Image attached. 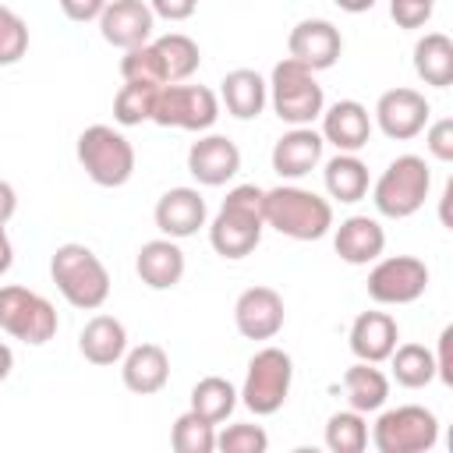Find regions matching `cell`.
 I'll return each instance as SVG.
<instances>
[{"mask_svg":"<svg viewBox=\"0 0 453 453\" xmlns=\"http://www.w3.org/2000/svg\"><path fill=\"white\" fill-rule=\"evenodd\" d=\"M262 188L255 184H237L226 191L219 212L209 223V244L219 258H244L258 248L262 230H265V216H262Z\"/></svg>","mask_w":453,"mask_h":453,"instance_id":"cell-1","label":"cell"},{"mask_svg":"<svg viewBox=\"0 0 453 453\" xmlns=\"http://www.w3.org/2000/svg\"><path fill=\"white\" fill-rule=\"evenodd\" d=\"M262 216L265 226L280 230L290 241H319L333 230V205L329 198L297 188V184H280L262 195Z\"/></svg>","mask_w":453,"mask_h":453,"instance_id":"cell-2","label":"cell"},{"mask_svg":"<svg viewBox=\"0 0 453 453\" xmlns=\"http://www.w3.org/2000/svg\"><path fill=\"white\" fill-rule=\"evenodd\" d=\"M50 280L57 283L64 301L81 311H96L110 297V273L103 258L78 241H67L50 255Z\"/></svg>","mask_w":453,"mask_h":453,"instance_id":"cell-3","label":"cell"},{"mask_svg":"<svg viewBox=\"0 0 453 453\" xmlns=\"http://www.w3.org/2000/svg\"><path fill=\"white\" fill-rule=\"evenodd\" d=\"M428 188H432V170L421 156L414 152H403L396 156L382 173L379 180L372 184V202H375V212L386 216V219H407L414 216L425 198H428Z\"/></svg>","mask_w":453,"mask_h":453,"instance_id":"cell-4","label":"cell"},{"mask_svg":"<svg viewBox=\"0 0 453 453\" xmlns=\"http://www.w3.org/2000/svg\"><path fill=\"white\" fill-rule=\"evenodd\" d=\"M265 85H269L273 113L290 127H304L326 110V92L315 81V71H308L304 64H297L290 57H283L273 67Z\"/></svg>","mask_w":453,"mask_h":453,"instance_id":"cell-5","label":"cell"},{"mask_svg":"<svg viewBox=\"0 0 453 453\" xmlns=\"http://www.w3.org/2000/svg\"><path fill=\"white\" fill-rule=\"evenodd\" d=\"M78 163L99 188H120L134 173V145L110 124H92L78 134Z\"/></svg>","mask_w":453,"mask_h":453,"instance_id":"cell-6","label":"cell"},{"mask_svg":"<svg viewBox=\"0 0 453 453\" xmlns=\"http://www.w3.org/2000/svg\"><path fill=\"white\" fill-rule=\"evenodd\" d=\"M290 382H294V361H290V354L280 350V347H262L248 361V375H244V386H241L237 396H241V403L251 414L269 418V414H276L287 403Z\"/></svg>","mask_w":453,"mask_h":453,"instance_id":"cell-7","label":"cell"},{"mask_svg":"<svg viewBox=\"0 0 453 453\" xmlns=\"http://www.w3.org/2000/svg\"><path fill=\"white\" fill-rule=\"evenodd\" d=\"M57 326H60L57 308L42 294H35L21 283L0 287V329L7 336L21 340L28 347H42L57 336Z\"/></svg>","mask_w":453,"mask_h":453,"instance_id":"cell-8","label":"cell"},{"mask_svg":"<svg viewBox=\"0 0 453 453\" xmlns=\"http://www.w3.org/2000/svg\"><path fill=\"white\" fill-rule=\"evenodd\" d=\"M372 442L379 453H425L439 442V418L421 403L382 411L372 425Z\"/></svg>","mask_w":453,"mask_h":453,"instance_id":"cell-9","label":"cell"},{"mask_svg":"<svg viewBox=\"0 0 453 453\" xmlns=\"http://www.w3.org/2000/svg\"><path fill=\"white\" fill-rule=\"evenodd\" d=\"M219 117V99L205 85H163L152 99V124L159 127H180V131H209Z\"/></svg>","mask_w":453,"mask_h":453,"instance_id":"cell-10","label":"cell"},{"mask_svg":"<svg viewBox=\"0 0 453 453\" xmlns=\"http://www.w3.org/2000/svg\"><path fill=\"white\" fill-rule=\"evenodd\" d=\"M365 287L375 304H414L428 290V265L414 255L375 258Z\"/></svg>","mask_w":453,"mask_h":453,"instance_id":"cell-11","label":"cell"},{"mask_svg":"<svg viewBox=\"0 0 453 453\" xmlns=\"http://www.w3.org/2000/svg\"><path fill=\"white\" fill-rule=\"evenodd\" d=\"M428 117H432V106L418 88H389L375 103V124L393 142L418 138L425 131Z\"/></svg>","mask_w":453,"mask_h":453,"instance_id":"cell-12","label":"cell"},{"mask_svg":"<svg viewBox=\"0 0 453 453\" xmlns=\"http://www.w3.org/2000/svg\"><path fill=\"white\" fill-rule=\"evenodd\" d=\"M287 53H290V60L304 64L308 71H326V67H333V64L340 60V53H343V35H340V28H336L333 21H326V18H304V21H297V25L290 28V35H287Z\"/></svg>","mask_w":453,"mask_h":453,"instance_id":"cell-13","label":"cell"},{"mask_svg":"<svg viewBox=\"0 0 453 453\" xmlns=\"http://www.w3.org/2000/svg\"><path fill=\"white\" fill-rule=\"evenodd\" d=\"M287 322L283 297L273 287H248L234 301V326L244 340H273Z\"/></svg>","mask_w":453,"mask_h":453,"instance_id":"cell-14","label":"cell"},{"mask_svg":"<svg viewBox=\"0 0 453 453\" xmlns=\"http://www.w3.org/2000/svg\"><path fill=\"white\" fill-rule=\"evenodd\" d=\"M96 21H99V32L110 46L134 50V46L152 39L156 14H152L149 0H110Z\"/></svg>","mask_w":453,"mask_h":453,"instance_id":"cell-15","label":"cell"},{"mask_svg":"<svg viewBox=\"0 0 453 453\" xmlns=\"http://www.w3.org/2000/svg\"><path fill=\"white\" fill-rule=\"evenodd\" d=\"M241 170V149L226 134H202L188 149V173L202 188H223Z\"/></svg>","mask_w":453,"mask_h":453,"instance_id":"cell-16","label":"cell"},{"mask_svg":"<svg viewBox=\"0 0 453 453\" xmlns=\"http://www.w3.org/2000/svg\"><path fill=\"white\" fill-rule=\"evenodd\" d=\"M152 216H156V226L163 237L184 241L205 226L209 209H205V198L198 195V188H170L159 195Z\"/></svg>","mask_w":453,"mask_h":453,"instance_id":"cell-17","label":"cell"},{"mask_svg":"<svg viewBox=\"0 0 453 453\" xmlns=\"http://www.w3.org/2000/svg\"><path fill=\"white\" fill-rule=\"evenodd\" d=\"M322 142L336 145V152H361L372 138V113L357 99H336L322 113Z\"/></svg>","mask_w":453,"mask_h":453,"instance_id":"cell-18","label":"cell"},{"mask_svg":"<svg viewBox=\"0 0 453 453\" xmlns=\"http://www.w3.org/2000/svg\"><path fill=\"white\" fill-rule=\"evenodd\" d=\"M322 149H326V142H322L319 131H311V124L290 127L273 145V170L283 180H301L322 163Z\"/></svg>","mask_w":453,"mask_h":453,"instance_id":"cell-19","label":"cell"},{"mask_svg":"<svg viewBox=\"0 0 453 453\" xmlns=\"http://www.w3.org/2000/svg\"><path fill=\"white\" fill-rule=\"evenodd\" d=\"M333 248L347 265H368L386 251V230L375 216H347L333 234Z\"/></svg>","mask_w":453,"mask_h":453,"instance_id":"cell-20","label":"cell"},{"mask_svg":"<svg viewBox=\"0 0 453 453\" xmlns=\"http://www.w3.org/2000/svg\"><path fill=\"white\" fill-rule=\"evenodd\" d=\"M134 273L149 290H173L184 276V251L173 237H156L138 248Z\"/></svg>","mask_w":453,"mask_h":453,"instance_id":"cell-21","label":"cell"},{"mask_svg":"<svg viewBox=\"0 0 453 453\" xmlns=\"http://www.w3.org/2000/svg\"><path fill=\"white\" fill-rule=\"evenodd\" d=\"M120 379L131 393L152 396L170 382V357L159 343H138L120 357Z\"/></svg>","mask_w":453,"mask_h":453,"instance_id":"cell-22","label":"cell"},{"mask_svg":"<svg viewBox=\"0 0 453 453\" xmlns=\"http://www.w3.org/2000/svg\"><path fill=\"white\" fill-rule=\"evenodd\" d=\"M350 350L357 361H368V365H382L396 340H400V329H396V319L389 311H361L350 326Z\"/></svg>","mask_w":453,"mask_h":453,"instance_id":"cell-23","label":"cell"},{"mask_svg":"<svg viewBox=\"0 0 453 453\" xmlns=\"http://www.w3.org/2000/svg\"><path fill=\"white\" fill-rule=\"evenodd\" d=\"M219 99H223V106H226L230 117H237V120H255V117L265 110V103H269V85H265V78H262L258 71H251V67H234V71H226L223 81H219Z\"/></svg>","mask_w":453,"mask_h":453,"instance_id":"cell-24","label":"cell"},{"mask_svg":"<svg viewBox=\"0 0 453 453\" xmlns=\"http://www.w3.org/2000/svg\"><path fill=\"white\" fill-rule=\"evenodd\" d=\"M78 350L92 365H103V368L106 365H117L124 357V350H127V329H124V322L113 319V315H92L85 322V329L78 333Z\"/></svg>","mask_w":453,"mask_h":453,"instance_id":"cell-25","label":"cell"},{"mask_svg":"<svg viewBox=\"0 0 453 453\" xmlns=\"http://www.w3.org/2000/svg\"><path fill=\"white\" fill-rule=\"evenodd\" d=\"M414 71L432 88L453 85V39L446 32H425L414 42Z\"/></svg>","mask_w":453,"mask_h":453,"instance_id":"cell-26","label":"cell"},{"mask_svg":"<svg viewBox=\"0 0 453 453\" xmlns=\"http://www.w3.org/2000/svg\"><path fill=\"white\" fill-rule=\"evenodd\" d=\"M322 184L329 191V198L350 205V202H361L368 195V166L357 159V152H336L326 170H322Z\"/></svg>","mask_w":453,"mask_h":453,"instance_id":"cell-27","label":"cell"},{"mask_svg":"<svg viewBox=\"0 0 453 453\" xmlns=\"http://www.w3.org/2000/svg\"><path fill=\"white\" fill-rule=\"evenodd\" d=\"M343 393H347V403L350 411H361V414H372L386 403L389 396V379L386 372H379L375 365L368 361H357L343 372Z\"/></svg>","mask_w":453,"mask_h":453,"instance_id":"cell-28","label":"cell"},{"mask_svg":"<svg viewBox=\"0 0 453 453\" xmlns=\"http://www.w3.org/2000/svg\"><path fill=\"white\" fill-rule=\"evenodd\" d=\"M152 46H156V53H159L166 85H173V81H188V78L198 71V64H202V50H198V42H195L191 35H184V32H166V35L152 39Z\"/></svg>","mask_w":453,"mask_h":453,"instance_id":"cell-29","label":"cell"},{"mask_svg":"<svg viewBox=\"0 0 453 453\" xmlns=\"http://www.w3.org/2000/svg\"><path fill=\"white\" fill-rule=\"evenodd\" d=\"M386 361L403 389H425L428 382H435V357L421 343H396Z\"/></svg>","mask_w":453,"mask_h":453,"instance_id":"cell-30","label":"cell"},{"mask_svg":"<svg viewBox=\"0 0 453 453\" xmlns=\"http://www.w3.org/2000/svg\"><path fill=\"white\" fill-rule=\"evenodd\" d=\"M234 407H237V389L223 375H205L191 386V411L202 414L205 421L219 425L234 414Z\"/></svg>","mask_w":453,"mask_h":453,"instance_id":"cell-31","label":"cell"},{"mask_svg":"<svg viewBox=\"0 0 453 453\" xmlns=\"http://www.w3.org/2000/svg\"><path fill=\"white\" fill-rule=\"evenodd\" d=\"M170 446L177 453H212L216 449V425L188 407L170 428Z\"/></svg>","mask_w":453,"mask_h":453,"instance_id":"cell-32","label":"cell"},{"mask_svg":"<svg viewBox=\"0 0 453 453\" xmlns=\"http://www.w3.org/2000/svg\"><path fill=\"white\" fill-rule=\"evenodd\" d=\"M326 446L333 453H361L368 446V421L361 411H336L326 421Z\"/></svg>","mask_w":453,"mask_h":453,"instance_id":"cell-33","label":"cell"},{"mask_svg":"<svg viewBox=\"0 0 453 453\" xmlns=\"http://www.w3.org/2000/svg\"><path fill=\"white\" fill-rule=\"evenodd\" d=\"M152 99H156V85L124 81L120 92L113 96V120L120 127H134V124L149 120L152 117Z\"/></svg>","mask_w":453,"mask_h":453,"instance_id":"cell-34","label":"cell"},{"mask_svg":"<svg viewBox=\"0 0 453 453\" xmlns=\"http://www.w3.org/2000/svg\"><path fill=\"white\" fill-rule=\"evenodd\" d=\"M120 78L124 81L156 85V88L166 85V74H163V64H159V53H156L152 39L142 42V46H134V50H124V57H120Z\"/></svg>","mask_w":453,"mask_h":453,"instance_id":"cell-35","label":"cell"},{"mask_svg":"<svg viewBox=\"0 0 453 453\" xmlns=\"http://www.w3.org/2000/svg\"><path fill=\"white\" fill-rule=\"evenodd\" d=\"M25 53H28V25L21 21V14L0 4V67L18 64Z\"/></svg>","mask_w":453,"mask_h":453,"instance_id":"cell-36","label":"cell"},{"mask_svg":"<svg viewBox=\"0 0 453 453\" xmlns=\"http://www.w3.org/2000/svg\"><path fill=\"white\" fill-rule=\"evenodd\" d=\"M216 449H223V453H265L269 435L262 425H226L223 432H216Z\"/></svg>","mask_w":453,"mask_h":453,"instance_id":"cell-37","label":"cell"},{"mask_svg":"<svg viewBox=\"0 0 453 453\" xmlns=\"http://www.w3.org/2000/svg\"><path fill=\"white\" fill-rule=\"evenodd\" d=\"M435 11V0H389V18L400 28H421Z\"/></svg>","mask_w":453,"mask_h":453,"instance_id":"cell-38","label":"cell"},{"mask_svg":"<svg viewBox=\"0 0 453 453\" xmlns=\"http://www.w3.org/2000/svg\"><path fill=\"white\" fill-rule=\"evenodd\" d=\"M425 145L439 163H453V120L439 117V120L425 124Z\"/></svg>","mask_w":453,"mask_h":453,"instance_id":"cell-39","label":"cell"},{"mask_svg":"<svg viewBox=\"0 0 453 453\" xmlns=\"http://www.w3.org/2000/svg\"><path fill=\"white\" fill-rule=\"evenodd\" d=\"M432 357H435V379L442 386H453V326H446L439 333V354H432Z\"/></svg>","mask_w":453,"mask_h":453,"instance_id":"cell-40","label":"cell"},{"mask_svg":"<svg viewBox=\"0 0 453 453\" xmlns=\"http://www.w3.org/2000/svg\"><path fill=\"white\" fill-rule=\"evenodd\" d=\"M152 14L156 18H166V21H188L195 11H198V0H149Z\"/></svg>","mask_w":453,"mask_h":453,"instance_id":"cell-41","label":"cell"},{"mask_svg":"<svg viewBox=\"0 0 453 453\" xmlns=\"http://www.w3.org/2000/svg\"><path fill=\"white\" fill-rule=\"evenodd\" d=\"M71 21H96L110 0H57Z\"/></svg>","mask_w":453,"mask_h":453,"instance_id":"cell-42","label":"cell"},{"mask_svg":"<svg viewBox=\"0 0 453 453\" xmlns=\"http://www.w3.org/2000/svg\"><path fill=\"white\" fill-rule=\"evenodd\" d=\"M18 212V191L0 177V223H7Z\"/></svg>","mask_w":453,"mask_h":453,"instance_id":"cell-43","label":"cell"},{"mask_svg":"<svg viewBox=\"0 0 453 453\" xmlns=\"http://www.w3.org/2000/svg\"><path fill=\"white\" fill-rule=\"evenodd\" d=\"M11 265H14V244H11V237H7V230H4V223H0V276H4Z\"/></svg>","mask_w":453,"mask_h":453,"instance_id":"cell-44","label":"cell"},{"mask_svg":"<svg viewBox=\"0 0 453 453\" xmlns=\"http://www.w3.org/2000/svg\"><path fill=\"white\" fill-rule=\"evenodd\" d=\"M340 11H347V14H365V11H372L375 7V0H333Z\"/></svg>","mask_w":453,"mask_h":453,"instance_id":"cell-45","label":"cell"},{"mask_svg":"<svg viewBox=\"0 0 453 453\" xmlns=\"http://www.w3.org/2000/svg\"><path fill=\"white\" fill-rule=\"evenodd\" d=\"M11 368H14V350L7 343H0V382L11 375Z\"/></svg>","mask_w":453,"mask_h":453,"instance_id":"cell-46","label":"cell"}]
</instances>
